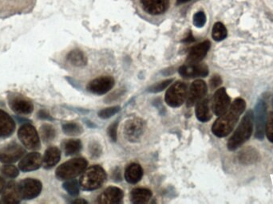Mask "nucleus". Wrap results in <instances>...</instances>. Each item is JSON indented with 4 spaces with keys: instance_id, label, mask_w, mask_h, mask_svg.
<instances>
[{
    "instance_id": "1",
    "label": "nucleus",
    "mask_w": 273,
    "mask_h": 204,
    "mask_svg": "<svg viewBox=\"0 0 273 204\" xmlns=\"http://www.w3.org/2000/svg\"><path fill=\"white\" fill-rule=\"evenodd\" d=\"M246 108V101L242 98L236 99L230 108L214 122L212 127L213 133L220 138L228 136L233 131Z\"/></svg>"
},
{
    "instance_id": "2",
    "label": "nucleus",
    "mask_w": 273,
    "mask_h": 204,
    "mask_svg": "<svg viewBox=\"0 0 273 204\" xmlns=\"http://www.w3.org/2000/svg\"><path fill=\"white\" fill-rule=\"evenodd\" d=\"M254 116L252 111L247 112L241 121L233 136L228 141V150L234 151L241 145H244L252 136L253 132Z\"/></svg>"
},
{
    "instance_id": "3",
    "label": "nucleus",
    "mask_w": 273,
    "mask_h": 204,
    "mask_svg": "<svg viewBox=\"0 0 273 204\" xmlns=\"http://www.w3.org/2000/svg\"><path fill=\"white\" fill-rule=\"evenodd\" d=\"M107 173L101 166L94 165L84 171L80 178V186L85 191H94L103 186Z\"/></svg>"
},
{
    "instance_id": "4",
    "label": "nucleus",
    "mask_w": 273,
    "mask_h": 204,
    "mask_svg": "<svg viewBox=\"0 0 273 204\" xmlns=\"http://www.w3.org/2000/svg\"><path fill=\"white\" fill-rule=\"evenodd\" d=\"M87 161L83 158H75L63 164L56 169L55 177L59 180H68L82 174L87 167Z\"/></svg>"
},
{
    "instance_id": "5",
    "label": "nucleus",
    "mask_w": 273,
    "mask_h": 204,
    "mask_svg": "<svg viewBox=\"0 0 273 204\" xmlns=\"http://www.w3.org/2000/svg\"><path fill=\"white\" fill-rule=\"evenodd\" d=\"M18 138L22 145L29 150H39L41 148L40 138L36 128L31 124L25 123L18 131Z\"/></svg>"
},
{
    "instance_id": "6",
    "label": "nucleus",
    "mask_w": 273,
    "mask_h": 204,
    "mask_svg": "<svg viewBox=\"0 0 273 204\" xmlns=\"http://www.w3.org/2000/svg\"><path fill=\"white\" fill-rule=\"evenodd\" d=\"M26 150L15 141L0 148V162L2 164H14L24 157Z\"/></svg>"
},
{
    "instance_id": "7",
    "label": "nucleus",
    "mask_w": 273,
    "mask_h": 204,
    "mask_svg": "<svg viewBox=\"0 0 273 204\" xmlns=\"http://www.w3.org/2000/svg\"><path fill=\"white\" fill-rule=\"evenodd\" d=\"M187 98V85L184 82L174 83L167 90L164 100L167 104L173 108H177L183 104Z\"/></svg>"
},
{
    "instance_id": "8",
    "label": "nucleus",
    "mask_w": 273,
    "mask_h": 204,
    "mask_svg": "<svg viewBox=\"0 0 273 204\" xmlns=\"http://www.w3.org/2000/svg\"><path fill=\"white\" fill-rule=\"evenodd\" d=\"M18 188L22 200H31L40 195L43 190V183L36 178H27L18 183Z\"/></svg>"
},
{
    "instance_id": "9",
    "label": "nucleus",
    "mask_w": 273,
    "mask_h": 204,
    "mask_svg": "<svg viewBox=\"0 0 273 204\" xmlns=\"http://www.w3.org/2000/svg\"><path fill=\"white\" fill-rule=\"evenodd\" d=\"M9 107L17 115H30L34 111V104L25 96L11 93L7 97Z\"/></svg>"
},
{
    "instance_id": "10",
    "label": "nucleus",
    "mask_w": 273,
    "mask_h": 204,
    "mask_svg": "<svg viewBox=\"0 0 273 204\" xmlns=\"http://www.w3.org/2000/svg\"><path fill=\"white\" fill-rule=\"evenodd\" d=\"M145 131V123L140 118H132L126 121L124 126L123 133L130 142H136L141 138Z\"/></svg>"
},
{
    "instance_id": "11",
    "label": "nucleus",
    "mask_w": 273,
    "mask_h": 204,
    "mask_svg": "<svg viewBox=\"0 0 273 204\" xmlns=\"http://www.w3.org/2000/svg\"><path fill=\"white\" fill-rule=\"evenodd\" d=\"M253 116L256 126V137L262 140L265 135L267 120V105L264 101L260 100L257 102Z\"/></svg>"
},
{
    "instance_id": "12",
    "label": "nucleus",
    "mask_w": 273,
    "mask_h": 204,
    "mask_svg": "<svg viewBox=\"0 0 273 204\" xmlns=\"http://www.w3.org/2000/svg\"><path fill=\"white\" fill-rule=\"evenodd\" d=\"M206 94H207V85L205 81L202 80H196L193 81L187 94V98H186L187 106H193L199 101L203 99Z\"/></svg>"
},
{
    "instance_id": "13",
    "label": "nucleus",
    "mask_w": 273,
    "mask_h": 204,
    "mask_svg": "<svg viewBox=\"0 0 273 204\" xmlns=\"http://www.w3.org/2000/svg\"><path fill=\"white\" fill-rule=\"evenodd\" d=\"M114 79L112 76H103L90 81L87 85L88 91L97 95L107 94L114 85Z\"/></svg>"
},
{
    "instance_id": "14",
    "label": "nucleus",
    "mask_w": 273,
    "mask_h": 204,
    "mask_svg": "<svg viewBox=\"0 0 273 204\" xmlns=\"http://www.w3.org/2000/svg\"><path fill=\"white\" fill-rule=\"evenodd\" d=\"M34 0H0V15L23 11L33 6Z\"/></svg>"
},
{
    "instance_id": "15",
    "label": "nucleus",
    "mask_w": 273,
    "mask_h": 204,
    "mask_svg": "<svg viewBox=\"0 0 273 204\" xmlns=\"http://www.w3.org/2000/svg\"><path fill=\"white\" fill-rule=\"evenodd\" d=\"M230 105V98L227 94L226 90L224 88L218 89L214 94L213 98V104L212 108L214 114L220 117V115L224 114Z\"/></svg>"
},
{
    "instance_id": "16",
    "label": "nucleus",
    "mask_w": 273,
    "mask_h": 204,
    "mask_svg": "<svg viewBox=\"0 0 273 204\" xmlns=\"http://www.w3.org/2000/svg\"><path fill=\"white\" fill-rule=\"evenodd\" d=\"M43 165V157L38 152L28 153L22 158L19 163V169L22 172H29L36 171Z\"/></svg>"
},
{
    "instance_id": "17",
    "label": "nucleus",
    "mask_w": 273,
    "mask_h": 204,
    "mask_svg": "<svg viewBox=\"0 0 273 204\" xmlns=\"http://www.w3.org/2000/svg\"><path fill=\"white\" fill-rule=\"evenodd\" d=\"M179 74L185 78L205 77L209 75V68L205 64H186L179 68Z\"/></svg>"
},
{
    "instance_id": "18",
    "label": "nucleus",
    "mask_w": 273,
    "mask_h": 204,
    "mask_svg": "<svg viewBox=\"0 0 273 204\" xmlns=\"http://www.w3.org/2000/svg\"><path fill=\"white\" fill-rule=\"evenodd\" d=\"M145 12L151 15H163L168 10L169 0H140Z\"/></svg>"
},
{
    "instance_id": "19",
    "label": "nucleus",
    "mask_w": 273,
    "mask_h": 204,
    "mask_svg": "<svg viewBox=\"0 0 273 204\" xmlns=\"http://www.w3.org/2000/svg\"><path fill=\"white\" fill-rule=\"evenodd\" d=\"M211 43L209 41H205L192 47L186 59V64H197L201 62V60L207 54L208 51L210 49Z\"/></svg>"
},
{
    "instance_id": "20",
    "label": "nucleus",
    "mask_w": 273,
    "mask_h": 204,
    "mask_svg": "<svg viewBox=\"0 0 273 204\" xmlns=\"http://www.w3.org/2000/svg\"><path fill=\"white\" fill-rule=\"evenodd\" d=\"M15 128L13 118L7 112L0 109V138H9L15 132Z\"/></svg>"
},
{
    "instance_id": "21",
    "label": "nucleus",
    "mask_w": 273,
    "mask_h": 204,
    "mask_svg": "<svg viewBox=\"0 0 273 204\" xmlns=\"http://www.w3.org/2000/svg\"><path fill=\"white\" fill-rule=\"evenodd\" d=\"M21 200L18 183L14 180L7 182L2 192V203L7 204H20Z\"/></svg>"
},
{
    "instance_id": "22",
    "label": "nucleus",
    "mask_w": 273,
    "mask_h": 204,
    "mask_svg": "<svg viewBox=\"0 0 273 204\" xmlns=\"http://www.w3.org/2000/svg\"><path fill=\"white\" fill-rule=\"evenodd\" d=\"M123 199V191L116 187H109L98 198V203L102 204H120Z\"/></svg>"
},
{
    "instance_id": "23",
    "label": "nucleus",
    "mask_w": 273,
    "mask_h": 204,
    "mask_svg": "<svg viewBox=\"0 0 273 204\" xmlns=\"http://www.w3.org/2000/svg\"><path fill=\"white\" fill-rule=\"evenodd\" d=\"M61 159V151L57 147H49L43 157V167L45 169H51L58 164Z\"/></svg>"
},
{
    "instance_id": "24",
    "label": "nucleus",
    "mask_w": 273,
    "mask_h": 204,
    "mask_svg": "<svg viewBox=\"0 0 273 204\" xmlns=\"http://www.w3.org/2000/svg\"><path fill=\"white\" fill-rule=\"evenodd\" d=\"M143 176V170L141 165L136 163H133L128 165L125 172V178L129 183H138Z\"/></svg>"
},
{
    "instance_id": "25",
    "label": "nucleus",
    "mask_w": 273,
    "mask_h": 204,
    "mask_svg": "<svg viewBox=\"0 0 273 204\" xmlns=\"http://www.w3.org/2000/svg\"><path fill=\"white\" fill-rule=\"evenodd\" d=\"M196 118L201 122H208L212 118L211 111L209 107V100L208 98H203L196 103Z\"/></svg>"
},
{
    "instance_id": "26",
    "label": "nucleus",
    "mask_w": 273,
    "mask_h": 204,
    "mask_svg": "<svg viewBox=\"0 0 273 204\" xmlns=\"http://www.w3.org/2000/svg\"><path fill=\"white\" fill-rule=\"evenodd\" d=\"M130 198L133 204H146L152 198V192L146 188H135L131 191Z\"/></svg>"
},
{
    "instance_id": "27",
    "label": "nucleus",
    "mask_w": 273,
    "mask_h": 204,
    "mask_svg": "<svg viewBox=\"0 0 273 204\" xmlns=\"http://www.w3.org/2000/svg\"><path fill=\"white\" fill-rule=\"evenodd\" d=\"M69 63L76 67H83L87 63V59L82 51L80 50L71 51L66 56Z\"/></svg>"
},
{
    "instance_id": "28",
    "label": "nucleus",
    "mask_w": 273,
    "mask_h": 204,
    "mask_svg": "<svg viewBox=\"0 0 273 204\" xmlns=\"http://www.w3.org/2000/svg\"><path fill=\"white\" fill-rule=\"evenodd\" d=\"M259 154L256 151V149L252 148H247L241 151L239 154V160L241 164H251L256 163L258 160Z\"/></svg>"
},
{
    "instance_id": "29",
    "label": "nucleus",
    "mask_w": 273,
    "mask_h": 204,
    "mask_svg": "<svg viewBox=\"0 0 273 204\" xmlns=\"http://www.w3.org/2000/svg\"><path fill=\"white\" fill-rule=\"evenodd\" d=\"M62 149L64 151L65 155H73L77 154L81 151L82 143L79 140H67L62 144Z\"/></svg>"
},
{
    "instance_id": "30",
    "label": "nucleus",
    "mask_w": 273,
    "mask_h": 204,
    "mask_svg": "<svg viewBox=\"0 0 273 204\" xmlns=\"http://www.w3.org/2000/svg\"><path fill=\"white\" fill-rule=\"evenodd\" d=\"M40 136L42 140L45 143L52 142L54 139L55 138L56 131L55 128L49 125L44 124L40 128Z\"/></svg>"
},
{
    "instance_id": "31",
    "label": "nucleus",
    "mask_w": 273,
    "mask_h": 204,
    "mask_svg": "<svg viewBox=\"0 0 273 204\" xmlns=\"http://www.w3.org/2000/svg\"><path fill=\"white\" fill-rule=\"evenodd\" d=\"M227 34H228V32H227L226 27L224 26V24L221 23H216L214 24L213 31H212V37L214 40L217 42L224 40V38H226Z\"/></svg>"
},
{
    "instance_id": "32",
    "label": "nucleus",
    "mask_w": 273,
    "mask_h": 204,
    "mask_svg": "<svg viewBox=\"0 0 273 204\" xmlns=\"http://www.w3.org/2000/svg\"><path fill=\"white\" fill-rule=\"evenodd\" d=\"M62 131L67 136H79L83 132L81 126L75 122L64 124L62 126Z\"/></svg>"
},
{
    "instance_id": "33",
    "label": "nucleus",
    "mask_w": 273,
    "mask_h": 204,
    "mask_svg": "<svg viewBox=\"0 0 273 204\" xmlns=\"http://www.w3.org/2000/svg\"><path fill=\"white\" fill-rule=\"evenodd\" d=\"M62 187L71 196H78L79 195V183L76 179H68L63 184Z\"/></svg>"
},
{
    "instance_id": "34",
    "label": "nucleus",
    "mask_w": 273,
    "mask_h": 204,
    "mask_svg": "<svg viewBox=\"0 0 273 204\" xmlns=\"http://www.w3.org/2000/svg\"><path fill=\"white\" fill-rule=\"evenodd\" d=\"M1 172L4 177L10 178H16L20 175L19 168L16 166L12 165V164H4L2 166Z\"/></svg>"
},
{
    "instance_id": "35",
    "label": "nucleus",
    "mask_w": 273,
    "mask_h": 204,
    "mask_svg": "<svg viewBox=\"0 0 273 204\" xmlns=\"http://www.w3.org/2000/svg\"><path fill=\"white\" fill-rule=\"evenodd\" d=\"M173 79H168V80H164V81L154 84V85L150 86L149 92L153 93V94L160 93V92L163 91L164 89H166L171 83L173 82Z\"/></svg>"
},
{
    "instance_id": "36",
    "label": "nucleus",
    "mask_w": 273,
    "mask_h": 204,
    "mask_svg": "<svg viewBox=\"0 0 273 204\" xmlns=\"http://www.w3.org/2000/svg\"><path fill=\"white\" fill-rule=\"evenodd\" d=\"M120 111L119 106L109 107V108H104L98 113V117L102 119H109L111 117H113L116 113Z\"/></svg>"
},
{
    "instance_id": "37",
    "label": "nucleus",
    "mask_w": 273,
    "mask_h": 204,
    "mask_svg": "<svg viewBox=\"0 0 273 204\" xmlns=\"http://www.w3.org/2000/svg\"><path fill=\"white\" fill-rule=\"evenodd\" d=\"M265 132L269 141L273 143V112L269 113L265 126Z\"/></svg>"
},
{
    "instance_id": "38",
    "label": "nucleus",
    "mask_w": 273,
    "mask_h": 204,
    "mask_svg": "<svg viewBox=\"0 0 273 204\" xmlns=\"http://www.w3.org/2000/svg\"><path fill=\"white\" fill-rule=\"evenodd\" d=\"M206 23V16L203 11L196 13L193 16V24L196 27H203Z\"/></svg>"
},
{
    "instance_id": "39",
    "label": "nucleus",
    "mask_w": 273,
    "mask_h": 204,
    "mask_svg": "<svg viewBox=\"0 0 273 204\" xmlns=\"http://www.w3.org/2000/svg\"><path fill=\"white\" fill-rule=\"evenodd\" d=\"M89 151H90V155L92 157L97 158L102 153V149H101V146L98 143L91 142L90 146H89Z\"/></svg>"
},
{
    "instance_id": "40",
    "label": "nucleus",
    "mask_w": 273,
    "mask_h": 204,
    "mask_svg": "<svg viewBox=\"0 0 273 204\" xmlns=\"http://www.w3.org/2000/svg\"><path fill=\"white\" fill-rule=\"evenodd\" d=\"M117 126H118V121H116L113 124H111L108 128V135H109L110 140L113 142H115L117 140Z\"/></svg>"
},
{
    "instance_id": "41",
    "label": "nucleus",
    "mask_w": 273,
    "mask_h": 204,
    "mask_svg": "<svg viewBox=\"0 0 273 204\" xmlns=\"http://www.w3.org/2000/svg\"><path fill=\"white\" fill-rule=\"evenodd\" d=\"M221 82L222 80L220 78V76H218V75H215L210 80V86H211L212 89H216V88H218L221 84Z\"/></svg>"
},
{
    "instance_id": "42",
    "label": "nucleus",
    "mask_w": 273,
    "mask_h": 204,
    "mask_svg": "<svg viewBox=\"0 0 273 204\" xmlns=\"http://www.w3.org/2000/svg\"><path fill=\"white\" fill-rule=\"evenodd\" d=\"M38 117L41 120H53L50 113L47 111L43 110V109L39 111L38 113Z\"/></svg>"
},
{
    "instance_id": "43",
    "label": "nucleus",
    "mask_w": 273,
    "mask_h": 204,
    "mask_svg": "<svg viewBox=\"0 0 273 204\" xmlns=\"http://www.w3.org/2000/svg\"><path fill=\"white\" fill-rule=\"evenodd\" d=\"M6 182H5L4 178L0 177V194H2V191L4 189Z\"/></svg>"
},
{
    "instance_id": "44",
    "label": "nucleus",
    "mask_w": 273,
    "mask_h": 204,
    "mask_svg": "<svg viewBox=\"0 0 273 204\" xmlns=\"http://www.w3.org/2000/svg\"><path fill=\"white\" fill-rule=\"evenodd\" d=\"M194 41V38L192 37V34L190 33V35H188L187 38L184 39L183 42H186V43H190V42H193Z\"/></svg>"
},
{
    "instance_id": "45",
    "label": "nucleus",
    "mask_w": 273,
    "mask_h": 204,
    "mask_svg": "<svg viewBox=\"0 0 273 204\" xmlns=\"http://www.w3.org/2000/svg\"><path fill=\"white\" fill-rule=\"evenodd\" d=\"M73 204H87V201L83 200H76L72 201Z\"/></svg>"
},
{
    "instance_id": "46",
    "label": "nucleus",
    "mask_w": 273,
    "mask_h": 204,
    "mask_svg": "<svg viewBox=\"0 0 273 204\" xmlns=\"http://www.w3.org/2000/svg\"><path fill=\"white\" fill-rule=\"evenodd\" d=\"M177 1L178 4H183V3H186V2H190L191 0H177Z\"/></svg>"
},
{
    "instance_id": "47",
    "label": "nucleus",
    "mask_w": 273,
    "mask_h": 204,
    "mask_svg": "<svg viewBox=\"0 0 273 204\" xmlns=\"http://www.w3.org/2000/svg\"><path fill=\"white\" fill-rule=\"evenodd\" d=\"M0 204H1V201H0Z\"/></svg>"
}]
</instances>
